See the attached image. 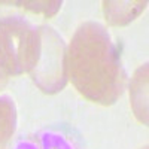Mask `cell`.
Here are the masks:
<instances>
[{
    "mask_svg": "<svg viewBox=\"0 0 149 149\" xmlns=\"http://www.w3.org/2000/svg\"><path fill=\"white\" fill-rule=\"evenodd\" d=\"M37 48V27L27 21H0V69L8 76L29 73Z\"/></svg>",
    "mask_w": 149,
    "mask_h": 149,
    "instance_id": "cell-3",
    "label": "cell"
},
{
    "mask_svg": "<svg viewBox=\"0 0 149 149\" xmlns=\"http://www.w3.org/2000/svg\"><path fill=\"white\" fill-rule=\"evenodd\" d=\"M15 149H82L69 136L55 131L43 130L34 137L22 139L15 145Z\"/></svg>",
    "mask_w": 149,
    "mask_h": 149,
    "instance_id": "cell-6",
    "label": "cell"
},
{
    "mask_svg": "<svg viewBox=\"0 0 149 149\" xmlns=\"http://www.w3.org/2000/svg\"><path fill=\"white\" fill-rule=\"evenodd\" d=\"M148 2H103V14L110 26H127L146 9Z\"/></svg>",
    "mask_w": 149,
    "mask_h": 149,
    "instance_id": "cell-7",
    "label": "cell"
},
{
    "mask_svg": "<svg viewBox=\"0 0 149 149\" xmlns=\"http://www.w3.org/2000/svg\"><path fill=\"white\" fill-rule=\"evenodd\" d=\"M6 84H8V74L0 69V90H2Z\"/></svg>",
    "mask_w": 149,
    "mask_h": 149,
    "instance_id": "cell-9",
    "label": "cell"
},
{
    "mask_svg": "<svg viewBox=\"0 0 149 149\" xmlns=\"http://www.w3.org/2000/svg\"><path fill=\"white\" fill-rule=\"evenodd\" d=\"M33 82L40 91L55 94L67 84V45L55 29L37 26V48L31 70Z\"/></svg>",
    "mask_w": 149,
    "mask_h": 149,
    "instance_id": "cell-2",
    "label": "cell"
},
{
    "mask_svg": "<svg viewBox=\"0 0 149 149\" xmlns=\"http://www.w3.org/2000/svg\"><path fill=\"white\" fill-rule=\"evenodd\" d=\"M63 2H48V0H19V2H0V21L17 19L27 21L33 18L48 19L52 18L61 9Z\"/></svg>",
    "mask_w": 149,
    "mask_h": 149,
    "instance_id": "cell-4",
    "label": "cell"
},
{
    "mask_svg": "<svg viewBox=\"0 0 149 149\" xmlns=\"http://www.w3.org/2000/svg\"><path fill=\"white\" fill-rule=\"evenodd\" d=\"M17 128V106L14 98L0 95V149H9V142Z\"/></svg>",
    "mask_w": 149,
    "mask_h": 149,
    "instance_id": "cell-8",
    "label": "cell"
},
{
    "mask_svg": "<svg viewBox=\"0 0 149 149\" xmlns=\"http://www.w3.org/2000/svg\"><path fill=\"white\" fill-rule=\"evenodd\" d=\"M67 79L85 98L109 106L122 95L127 74L109 31L97 21H85L67 46Z\"/></svg>",
    "mask_w": 149,
    "mask_h": 149,
    "instance_id": "cell-1",
    "label": "cell"
},
{
    "mask_svg": "<svg viewBox=\"0 0 149 149\" xmlns=\"http://www.w3.org/2000/svg\"><path fill=\"white\" fill-rule=\"evenodd\" d=\"M130 103L137 121L148 125V63L142 64L131 78Z\"/></svg>",
    "mask_w": 149,
    "mask_h": 149,
    "instance_id": "cell-5",
    "label": "cell"
},
{
    "mask_svg": "<svg viewBox=\"0 0 149 149\" xmlns=\"http://www.w3.org/2000/svg\"><path fill=\"white\" fill-rule=\"evenodd\" d=\"M140 149H148V146H146V145H145V146H143V148H140Z\"/></svg>",
    "mask_w": 149,
    "mask_h": 149,
    "instance_id": "cell-10",
    "label": "cell"
}]
</instances>
